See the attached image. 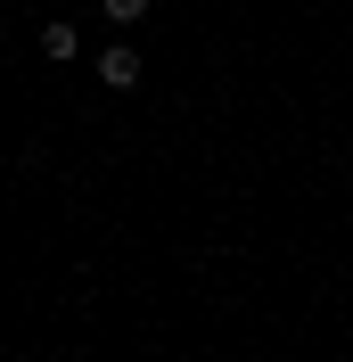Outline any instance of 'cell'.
Listing matches in <instances>:
<instances>
[{
  "mask_svg": "<svg viewBox=\"0 0 353 362\" xmlns=\"http://www.w3.org/2000/svg\"><path fill=\"white\" fill-rule=\"evenodd\" d=\"M99 83L132 90V83H140V58H132V49H107V58H99Z\"/></svg>",
  "mask_w": 353,
  "mask_h": 362,
  "instance_id": "obj_1",
  "label": "cell"
},
{
  "mask_svg": "<svg viewBox=\"0 0 353 362\" xmlns=\"http://www.w3.org/2000/svg\"><path fill=\"white\" fill-rule=\"evenodd\" d=\"M42 49H49V58H74L83 42H74V25H66V17H49V25H42Z\"/></svg>",
  "mask_w": 353,
  "mask_h": 362,
  "instance_id": "obj_2",
  "label": "cell"
},
{
  "mask_svg": "<svg viewBox=\"0 0 353 362\" xmlns=\"http://www.w3.org/2000/svg\"><path fill=\"white\" fill-rule=\"evenodd\" d=\"M99 8H107L115 25H140V17H148V0H99Z\"/></svg>",
  "mask_w": 353,
  "mask_h": 362,
  "instance_id": "obj_3",
  "label": "cell"
}]
</instances>
